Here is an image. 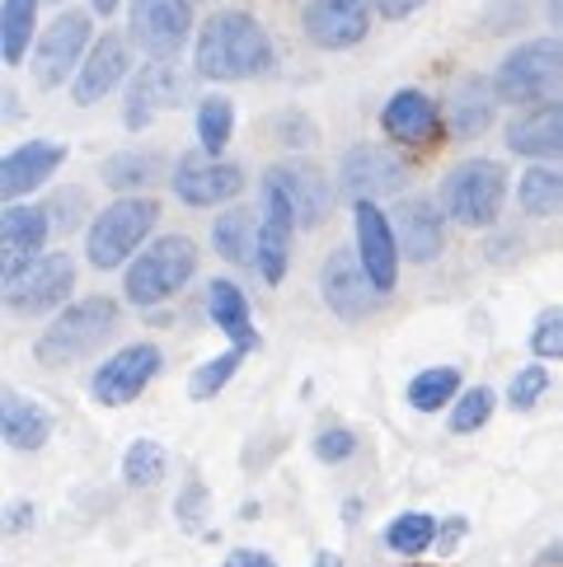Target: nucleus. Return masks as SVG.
I'll return each instance as SVG.
<instances>
[{
	"mask_svg": "<svg viewBox=\"0 0 563 567\" xmlns=\"http://www.w3.org/2000/svg\"><path fill=\"white\" fill-rule=\"evenodd\" d=\"M277 66L273 38L249 10H216L203 19L193 38V71L212 85H235V80H258Z\"/></svg>",
	"mask_w": 563,
	"mask_h": 567,
	"instance_id": "1",
	"label": "nucleus"
},
{
	"mask_svg": "<svg viewBox=\"0 0 563 567\" xmlns=\"http://www.w3.org/2000/svg\"><path fill=\"white\" fill-rule=\"evenodd\" d=\"M160 226V202L146 197V193H132V197H117L109 202L104 212L90 220L85 230V258L90 268L99 272H113L132 262L141 249L151 245V230Z\"/></svg>",
	"mask_w": 563,
	"mask_h": 567,
	"instance_id": "2",
	"label": "nucleus"
},
{
	"mask_svg": "<svg viewBox=\"0 0 563 567\" xmlns=\"http://www.w3.org/2000/svg\"><path fill=\"white\" fill-rule=\"evenodd\" d=\"M113 329H117V306L109 296L71 300L66 310L52 315L43 338L33 342V357H38V367H48V371L75 367L80 357H90L94 348H104V342L113 338Z\"/></svg>",
	"mask_w": 563,
	"mask_h": 567,
	"instance_id": "3",
	"label": "nucleus"
},
{
	"mask_svg": "<svg viewBox=\"0 0 563 567\" xmlns=\"http://www.w3.org/2000/svg\"><path fill=\"white\" fill-rule=\"evenodd\" d=\"M193 277H197V245L188 235H160L127 262L123 296L136 310H155L174 300Z\"/></svg>",
	"mask_w": 563,
	"mask_h": 567,
	"instance_id": "4",
	"label": "nucleus"
},
{
	"mask_svg": "<svg viewBox=\"0 0 563 567\" xmlns=\"http://www.w3.org/2000/svg\"><path fill=\"white\" fill-rule=\"evenodd\" d=\"M437 202L447 207L455 226H465V230L498 226L502 202H508V165H498V159H460V165L447 169V178H441Z\"/></svg>",
	"mask_w": 563,
	"mask_h": 567,
	"instance_id": "5",
	"label": "nucleus"
},
{
	"mask_svg": "<svg viewBox=\"0 0 563 567\" xmlns=\"http://www.w3.org/2000/svg\"><path fill=\"white\" fill-rule=\"evenodd\" d=\"M493 90H498L502 104H516V109L559 99V90H563V38H526V43H516L493 71Z\"/></svg>",
	"mask_w": 563,
	"mask_h": 567,
	"instance_id": "6",
	"label": "nucleus"
},
{
	"mask_svg": "<svg viewBox=\"0 0 563 567\" xmlns=\"http://www.w3.org/2000/svg\"><path fill=\"white\" fill-rule=\"evenodd\" d=\"M90 48H94V19L85 10H62L33 43V62H29L33 85L62 90L66 80H75V71L85 66Z\"/></svg>",
	"mask_w": 563,
	"mask_h": 567,
	"instance_id": "7",
	"label": "nucleus"
},
{
	"mask_svg": "<svg viewBox=\"0 0 563 567\" xmlns=\"http://www.w3.org/2000/svg\"><path fill=\"white\" fill-rule=\"evenodd\" d=\"M75 291V258L71 254H43L24 272L6 281V310L14 319H43L66 310Z\"/></svg>",
	"mask_w": 563,
	"mask_h": 567,
	"instance_id": "8",
	"label": "nucleus"
},
{
	"mask_svg": "<svg viewBox=\"0 0 563 567\" xmlns=\"http://www.w3.org/2000/svg\"><path fill=\"white\" fill-rule=\"evenodd\" d=\"M165 371V352L155 342H132V348H117L104 367L90 375V399L99 409H127L146 394V384Z\"/></svg>",
	"mask_w": 563,
	"mask_h": 567,
	"instance_id": "9",
	"label": "nucleus"
},
{
	"mask_svg": "<svg viewBox=\"0 0 563 567\" xmlns=\"http://www.w3.org/2000/svg\"><path fill=\"white\" fill-rule=\"evenodd\" d=\"M127 38L151 62H170L193 38V0H127Z\"/></svg>",
	"mask_w": 563,
	"mask_h": 567,
	"instance_id": "10",
	"label": "nucleus"
},
{
	"mask_svg": "<svg viewBox=\"0 0 563 567\" xmlns=\"http://www.w3.org/2000/svg\"><path fill=\"white\" fill-rule=\"evenodd\" d=\"M170 188L184 207H226L245 193V169L235 159H221V155H207V151H188L178 165L170 169Z\"/></svg>",
	"mask_w": 563,
	"mask_h": 567,
	"instance_id": "11",
	"label": "nucleus"
},
{
	"mask_svg": "<svg viewBox=\"0 0 563 567\" xmlns=\"http://www.w3.org/2000/svg\"><path fill=\"white\" fill-rule=\"evenodd\" d=\"M300 230V216L291 207V193L277 184L273 174H264V212H258V272H264L268 287H282L291 262V235Z\"/></svg>",
	"mask_w": 563,
	"mask_h": 567,
	"instance_id": "12",
	"label": "nucleus"
},
{
	"mask_svg": "<svg viewBox=\"0 0 563 567\" xmlns=\"http://www.w3.org/2000/svg\"><path fill=\"white\" fill-rule=\"evenodd\" d=\"M352 235H357L361 268H367V277L376 281L380 296H390L395 281H399V258H405L395 220L380 212V202H352Z\"/></svg>",
	"mask_w": 563,
	"mask_h": 567,
	"instance_id": "13",
	"label": "nucleus"
},
{
	"mask_svg": "<svg viewBox=\"0 0 563 567\" xmlns=\"http://www.w3.org/2000/svg\"><path fill=\"white\" fill-rule=\"evenodd\" d=\"M338 188L352 202H380V197H395L409 188V169L399 155L361 141V146L344 151V159H338Z\"/></svg>",
	"mask_w": 563,
	"mask_h": 567,
	"instance_id": "14",
	"label": "nucleus"
},
{
	"mask_svg": "<svg viewBox=\"0 0 563 567\" xmlns=\"http://www.w3.org/2000/svg\"><path fill=\"white\" fill-rule=\"evenodd\" d=\"M376 0H306L300 10V29L315 48L325 52H348L371 33Z\"/></svg>",
	"mask_w": 563,
	"mask_h": 567,
	"instance_id": "15",
	"label": "nucleus"
},
{
	"mask_svg": "<svg viewBox=\"0 0 563 567\" xmlns=\"http://www.w3.org/2000/svg\"><path fill=\"white\" fill-rule=\"evenodd\" d=\"M132 48L136 43H132L127 33L94 38L85 66H80L75 80H71V104L75 109H94V104H104L113 90H123V80L132 75Z\"/></svg>",
	"mask_w": 563,
	"mask_h": 567,
	"instance_id": "16",
	"label": "nucleus"
},
{
	"mask_svg": "<svg viewBox=\"0 0 563 567\" xmlns=\"http://www.w3.org/2000/svg\"><path fill=\"white\" fill-rule=\"evenodd\" d=\"M319 296H325V306L348 323L367 319L380 306L376 281L367 277V268H361V258L348 254V249H334L325 258V268H319Z\"/></svg>",
	"mask_w": 563,
	"mask_h": 567,
	"instance_id": "17",
	"label": "nucleus"
},
{
	"mask_svg": "<svg viewBox=\"0 0 563 567\" xmlns=\"http://www.w3.org/2000/svg\"><path fill=\"white\" fill-rule=\"evenodd\" d=\"M395 220V235H399V249H405L409 262H437L447 254V207L432 197H405L399 207L390 212Z\"/></svg>",
	"mask_w": 563,
	"mask_h": 567,
	"instance_id": "18",
	"label": "nucleus"
},
{
	"mask_svg": "<svg viewBox=\"0 0 563 567\" xmlns=\"http://www.w3.org/2000/svg\"><path fill=\"white\" fill-rule=\"evenodd\" d=\"M52 212L48 202L43 207H29V202H10L6 220H0V268H6V281L19 277L33 258H43V245L52 235Z\"/></svg>",
	"mask_w": 563,
	"mask_h": 567,
	"instance_id": "19",
	"label": "nucleus"
},
{
	"mask_svg": "<svg viewBox=\"0 0 563 567\" xmlns=\"http://www.w3.org/2000/svg\"><path fill=\"white\" fill-rule=\"evenodd\" d=\"M66 165V146L62 141H24L0 159V197L6 202H24L29 193H38L48 178Z\"/></svg>",
	"mask_w": 563,
	"mask_h": 567,
	"instance_id": "20",
	"label": "nucleus"
},
{
	"mask_svg": "<svg viewBox=\"0 0 563 567\" xmlns=\"http://www.w3.org/2000/svg\"><path fill=\"white\" fill-rule=\"evenodd\" d=\"M502 136H508V151L521 159H563V94L521 109Z\"/></svg>",
	"mask_w": 563,
	"mask_h": 567,
	"instance_id": "21",
	"label": "nucleus"
},
{
	"mask_svg": "<svg viewBox=\"0 0 563 567\" xmlns=\"http://www.w3.org/2000/svg\"><path fill=\"white\" fill-rule=\"evenodd\" d=\"M178 99H184V75H178L170 62H151L132 75L127 99H123V123L132 132H141V127L155 123V113L174 109Z\"/></svg>",
	"mask_w": 563,
	"mask_h": 567,
	"instance_id": "22",
	"label": "nucleus"
},
{
	"mask_svg": "<svg viewBox=\"0 0 563 567\" xmlns=\"http://www.w3.org/2000/svg\"><path fill=\"white\" fill-rule=\"evenodd\" d=\"M282 188L291 193V207L300 216V226H319V220H329L334 212V184L325 178V169L310 165V159H282V165L268 169Z\"/></svg>",
	"mask_w": 563,
	"mask_h": 567,
	"instance_id": "23",
	"label": "nucleus"
},
{
	"mask_svg": "<svg viewBox=\"0 0 563 567\" xmlns=\"http://www.w3.org/2000/svg\"><path fill=\"white\" fill-rule=\"evenodd\" d=\"M498 104H502V99L493 90V80H484V75H460L451 99H447V127H451V136L455 141L484 136L493 127Z\"/></svg>",
	"mask_w": 563,
	"mask_h": 567,
	"instance_id": "24",
	"label": "nucleus"
},
{
	"mask_svg": "<svg viewBox=\"0 0 563 567\" xmlns=\"http://www.w3.org/2000/svg\"><path fill=\"white\" fill-rule=\"evenodd\" d=\"M380 127H386V136L399 141V146H422V141H432V132L441 127V109H437V99L422 90H395L390 104L380 109Z\"/></svg>",
	"mask_w": 563,
	"mask_h": 567,
	"instance_id": "25",
	"label": "nucleus"
},
{
	"mask_svg": "<svg viewBox=\"0 0 563 567\" xmlns=\"http://www.w3.org/2000/svg\"><path fill=\"white\" fill-rule=\"evenodd\" d=\"M207 315L221 333H226L231 348H245V352H258L264 348V338L254 329V310H249V296L235 287L231 277H216L207 287Z\"/></svg>",
	"mask_w": 563,
	"mask_h": 567,
	"instance_id": "26",
	"label": "nucleus"
},
{
	"mask_svg": "<svg viewBox=\"0 0 563 567\" xmlns=\"http://www.w3.org/2000/svg\"><path fill=\"white\" fill-rule=\"evenodd\" d=\"M0 436L10 451H43L52 436V413L19 390H6L0 394Z\"/></svg>",
	"mask_w": 563,
	"mask_h": 567,
	"instance_id": "27",
	"label": "nucleus"
},
{
	"mask_svg": "<svg viewBox=\"0 0 563 567\" xmlns=\"http://www.w3.org/2000/svg\"><path fill=\"white\" fill-rule=\"evenodd\" d=\"M516 207L535 220L563 216V169L559 165H531L516 178Z\"/></svg>",
	"mask_w": 563,
	"mask_h": 567,
	"instance_id": "28",
	"label": "nucleus"
},
{
	"mask_svg": "<svg viewBox=\"0 0 563 567\" xmlns=\"http://www.w3.org/2000/svg\"><path fill=\"white\" fill-rule=\"evenodd\" d=\"M38 6H43V0H6V6H0V56H6V66H19L33 52Z\"/></svg>",
	"mask_w": 563,
	"mask_h": 567,
	"instance_id": "29",
	"label": "nucleus"
},
{
	"mask_svg": "<svg viewBox=\"0 0 563 567\" xmlns=\"http://www.w3.org/2000/svg\"><path fill=\"white\" fill-rule=\"evenodd\" d=\"M212 249L231 262V268H239V262H249L258 254V220L249 207H231L216 216L212 226Z\"/></svg>",
	"mask_w": 563,
	"mask_h": 567,
	"instance_id": "30",
	"label": "nucleus"
},
{
	"mask_svg": "<svg viewBox=\"0 0 563 567\" xmlns=\"http://www.w3.org/2000/svg\"><path fill=\"white\" fill-rule=\"evenodd\" d=\"M437 535H441L437 516H428V512H405V516H395V520L386 525V549L399 554V558H418V554L432 549Z\"/></svg>",
	"mask_w": 563,
	"mask_h": 567,
	"instance_id": "31",
	"label": "nucleus"
},
{
	"mask_svg": "<svg viewBox=\"0 0 563 567\" xmlns=\"http://www.w3.org/2000/svg\"><path fill=\"white\" fill-rule=\"evenodd\" d=\"M455 399H460V371L455 367H428L409 380V409H418V413H441Z\"/></svg>",
	"mask_w": 563,
	"mask_h": 567,
	"instance_id": "32",
	"label": "nucleus"
},
{
	"mask_svg": "<svg viewBox=\"0 0 563 567\" xmlns=\"http://www.w3.org/2000/svg\"><path fill=\"white\" fill-rule=\"evenodd\" d=\"M155 174H160V155H151V151L109 155L104 169H99V178H104L113 193H123V197H132V188H141V184H151Z\"/></svg>",
	"mask_w": 563,
	"mask_h": 567,
	"instance_id": "33",
	"label": "nucleus"
},
{
	"mask_svg": "<svg viewBox=\"0 0 563 567\" xmlns=\"http://www.w3.org/2000/svg\"><path fill=\"white\" fill-rule=\"evenodd\" d=\"M245 348H226L221 357H212V361H203V367H193V375H188V399H197V403H207V399H216L221 390H231V380L239 375V367H245Z\"/></svg>",
	"mask_w": 563,
	"mask_h": 567,
	"instance_id": "34",
	"label": "nucleus"
},
{
	"mask_svg": "<svg viewBox=\"0 0 563 567\" xmlns=\"http://www.w3.org/2000/svg\"><path fill=\"white\" fill-rule=\"evenodd\" d=\"M165 445L160 441H151V436H141V441H132L127 451H123V483L127 488H136V493H146V488H155L160 478H165Z\"/></svg>",
	"mask_w": 563,
	"mask_h": 567,
	"instance_id": "35",
	"label": "nucleus"
},
{
	"mask_svg": "<svg viewBox=\"0 0 563 567\" xmlns=\"http://www.w3.org/2000/svg\"><path fill=\"white\" fill-rule=\"evenodd\" d=\"M231 136H235V104L221 94H207L203 104H197V146L207 155H221L231 146Z\"/></svg>",
	"mask_w": 563,
	"mask_h": 567,
	"instance_id": "36",
	"label": "nucleus"
},
{
	"mask_svg": "<svg viewBox=\"0 0 563 567\" xmlns=\"http://www.w3.org/2000/svg\"><path fill=\"white\" fill-rule=\"evenodd\" d=\"M493 390L489 384H470V390H460V399L451 403V432L455 436H470L479 427H489V417H493Z\"/></svg>",
	"mask_w": 563,
	"mask_h": 567,
	"instance_id": "37",
	"label": "nucleus"
},
{
	"mask_svg": "<svg viewBox=\"0 0 563 567\" xmlns=\"http://www.w3.org/2000/svg\"><path fill=\"white\" fill-rule=\"evenodd\" d=\"M174 516L178 525H184L188 535H207L212 530V493H207V483L203 474H188L184 478V488H178V502H174Z\"/></svg>",
	"mask_w": 563,
	"mask_h": 567,
	"instance_id": "38",
	"label": "nucleus"
},
{
	"mask_svg": "<svg viewBox=\"0 0 563 567\" xmlns=\"http://www.w3.org/2000/svg\"><path fill=\"white\" fill-rule=\"evenodd\" d=\"M545 390H550V371L540 367V361H531V367H521L516 375H512V384H508V403L516 413H531L540 399H545Z\"/></svg>",
	"mask_w": 563,
	"mask_h": 567,
	"instance_id": "39",
	"label": "nucleus"
},
{
	"mask_svg": "<svg viewBox=\"0 0 563 567\" xmlns=\"http://www.w3.org/2000/svg\"><path fill=\"white\" fill-rule=\"evenodd\" d=\"M535 361H563V310H545L531 329Z\"/></svg>",
	"mask_w": 563,
	"mask_h": 567,
	"instance_id": "40",
	"label": "nucleus"
},
{
	"mask_svg": "<svg viewBox=\"0 0 563 567\" xmlns=\"http://www.w3.org/2000/svg\"><path fill=\"white\" fill-rule=\"evenodd\" d=\"M352 451H357V436L348 427H325L315 436V460H325V464H344Z\"/></svg>",
	"mask_w": 563,
	"mask_h": 567,
	"instance_id": "41",
	"label": "nucleus"
},
{
	"mask_svg": "<svg viewBox=\"0 0 563 567\" xmlns=\"http://www.w3.org/2000/svg\"><path fill=\"white\" fill-rule=\"evenodd\" d=\"M48 212H52V220H57L62 230H75L80 216H85V193H80V188L57 193V202H48Z\"/></svg>",
	"mask_w": 563,
	"mask_h": 567,
	"instance_id": "42",
	"label": "nucleus"
},
{
	"mask_svg": "<svg viewBox=\"0 0 563 567\" xmlns=\"http://www.w3.org/2000/svg\"><path fill=\"white\" fill-rule=\"evenodd\" d=\"M428 0H376V14L380 19H409V14H418Z\"/></svg>",
	"mask_w": 563,
	"mask_h": 567,
	"instance_id": "43",
	"label": "nucleus"
},
{
	"mask_svg": "<svg viewBox=\"0 0 563 567\" xmlns=\"http://www.w3.org/2000/svg\"><path fill=\"white\" fill-rule=\"evenodd\" d=\"M221 567H277V558L258 554V549H231V554H226V563H221Z\"/></svg>",
	"mask_w": 563,
	"mask_h": 567,
	"instance_id": "44",
	"label": "nucleus"
},
{
	"mask_svg": "<svg viewBox=\"0 0 563 567\" xmlns=\"http://www.w3.org/2000/svg\"><path fill=\"white\" fill-rule=\"evenodd\" d=\"M465 530H470V520H465V516H451L447 525H441V535H437V549H447V554H451L455 544H460V535H465Z\"/></svg>",
	"mask_w": 563,
	"mask_h": 567,
	"instance_id": "45",
	"label": "nucleus"
},
{
	"mask_svg": "<svg viewBox=\"0 0 563 567\" xmlns=\"http://www.w3.org/2000/svg\"><path fill=\"white\" fill-rule=\"evenodd\" d=\"M29 516H33V506L29 502H10V516H6V535H19L29 525Z\"/></svg>",
	"mask_w": 563,
	"mask_h": 567,
	"instance_id": "46",
	"label": "nucleus"
},
{
	"mask_svg": "<svg viewBox=\"0 0 563 567\" xmlns=\"http://www.w3.org/2000/svg\"><path fill=\"white\" fill-rule=\"evenodd\" d=\"M117 6H123V0H90V14H117Z\"/></svg>",
	"mask_w": 563,
	"mask_h": 567,
	"instance_id": "47",
	"label": "nucleus"
},
{
	"mask_svg": "<svg viewBox=\"0 0 563 567\" xmlns=\"http://www.w3.org/2000/svg\"><path fill=\"white\" fill-rule=\"evenodd\" d=\"M545 10H550V24L563 33V0H545Z\"/></svg>",
	"mask_w": 563,
	"mask_h": 567,
	"instance_id": "48",
	"label": "nucleus"
},
{
	"mask_svg": "<svg viewBox=\"0 0 563 567\" xmlns=\"http://www.w3.org/2000/svg\"><path fill=\"white\" fill-rule=\"evenodd\" d=\"M310 567H344V558H338V554H315Z\"/></svg>",
	"mask_w": 563,
	"mask_h": 567,
	"instance_id": "49",
	"label": "nucleus"
},
{
	"mask_svg": "<svg viewBox=\"0 0 563 567\" xmlns=\"http://www.w3.org/2000/svg\"><path fill=\"white\" fill-rule=\"evenodd\" d=\"M52 6H62V0H52Z\"/></svg>",
	"mask_w": 563,
	"mask_h": 567,
	"instance_id": "50",
	"label": "nucleus"
}]
</instances>
